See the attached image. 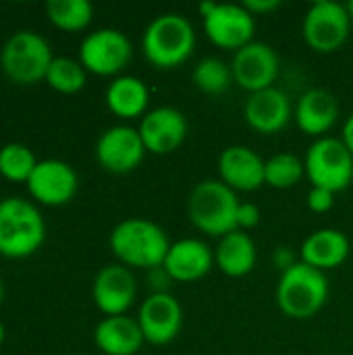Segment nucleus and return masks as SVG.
Here are the masks:
<instances>
[{
  "mask_svg": "<svg viewBox=\"0 0 353 355\" xmlns=\"http://www.w3.org/2000/svg\"><path fill=\"white\" fill-rule=\"evenodd\" d=\"M129 37L114 27H102L87 33L79 46V62L96 75H117L131 60Z\"/></svg>",
  "mask_w": 353,
  "mask_h": 355,
  "instance_id": "1a4fd4ad",
  "label": "nucleus"
},
{
  "mask_svg": "<svg viewBox=\"0 0 353 355\" xmlns=\"http://www.w3.org/2000/svg\"><path fill=\"white\" fill-rule=\"evenodd\" d=\"M237 193L218 179L198 183L187 200V212L193 227L212 237H225L237 231Z\"/></svg>",
  "mask_w": 353,
  "mask_h": 355,
  "instance_id": "7ed1b4c3",
  "label": "nucleus"
},
{
  "mask_svg": "<svg viewBox=\"0 0 353 355\" xmlns=\"http://www.w3.org/2000/svg\"><path fill=\"white\" fill-rule=\"evenodd\" d=\"M85 67L69 56H56L46 73V83L60 94H75L85 85Z\"/></svg>",
  "mask_w": 353,
  "mask_h": 355,
  "instance_id": "bb28decb",
  "label": "nucleus"
},
{
  "mask_svg": "<svg viewBox=\"0 0 353 355\" xmlns=\"http://www.w3.org/2000/svg\"><path fill=\"white\" fill-rule=\"evenodd\" d=\"M35 164H37V160L25 144L10 141L0 148V175L8 181H17V183L25 181L27 183Z\"/></svg>",
  "mask_w": 353,
  "mask_h": 355,
  "instance_id": "cd10ccee",
  "label": "nucleus"
},
{
  "mask_svg": "<svg viewBox=\"0 0 353 355\" xmlns=\"http://www.w3.org/2000/svg\"><path fill=\"white\" fill-rule=\"evenodd\" d=\"M214 264L212 250L200 239H181L171 243V250L164 258V270L173 281L193 283L210 272Z\"/></svg>",
  "mask_w": 353,
  "mask_h": 355,
  "instance_id": "6ab92c4d",
  "label": "nucleus"
},
{
  "mask_svg": "<svg viewBox=\"0 0 353 355\" xmlns=\"http://www.w3.org/2000/svg\"><path fill=\"white\" fill-rule=\"evenodd\" d=\"M171 281H173V279L169 277V272L164 270V266L152 268V272H150V277H148L150 289H154L152 293H169Z\"/></svg>",
  "mask_w": 353,
  "mask_h": 355,
  "instance_id": "2f4dec72",
  "label": "nucleus"
},
{
  "mask_svg": "<svg viewBox=\"0 0 353 355\" xmlns=\"http://www.w3.org/2000/svg\"><path fill=\"white\" fill-rule=\"evenodd\" d=\"M144 146L152 154H171L187 137V119L173 106H160L144 114L139 123Z\"/></svg>",
  "mask_w": 353,
  "mask_h": 355,
  "instance_id": "dca6fc26",
  "label": "nucleus"
},
{
  "mask_svg": "<svg viewBox=\"0 0 353 355\" xmlns=\"http://www.w3.org/2000/svg\"><path fill=\"white\" fill-rule=\"evenodd\" d=\"M260 223V210L256 204L252 202H239L237 208V229L246 231V229H254Z\"/></svg>",
  "mask_w": 353,
  "mask_h": 355,
  "instance_id": "7c9ffc66",
  "label": "nucleus"
},
{
  "mask_svg": "<svg viewBox=\"0 0 353 355\" xmlns=\"http://www.w3.org/2000/svg\"><path fill=\"white\" fill-rule=\"evenodd\" d=\"M352 17L345 4L333 0H316L304 17V37L308 46L320 54L339 50L350 35Z\"/></svg>",
  "mask_w": 353,
  "mask_h": 355,
  "instance_id": "6e6552de",
  "label": "nucleus"
},
{
  "mask_svg": "<svg viewBox=\"0 0 353 355\" xmlns=\"http://www.w3.org/2000/svg\"><path fill=\"white\" fill-rule=\"evenodd\" d=\"M191 79L198 89L214 96V94H223L229 89V85L233 81V71H231V64H227L225 60L208 56L196 64Z\"/></svg>",
  "mask_w": 353,
  "mask_h": 355,
  "instance_id": "c85d7f7f",
  "label": "nucleus"
},
{
  "mask_svg": "<svg viewBox=\"0 0 353 355\" xmlns=\"http://www.w3.org/2000/svg\"><path fill=\"white\" fill-rule=\"evenodd\" d=\"M306 175V164L295 154L283 152L266 160L264 166V183L275 189H291Z\"/></svg>",
  "mask_w": 353,
  "mask_h": 355,
  "instance_id": "a878e982",
  "label": "nucleus"
},
{
  "mask_svg": "<svg viewBox=\"0 0 353 355\" xmlns=\"http://www.w3.org/2000/svg\"><path fill=\"white\" fill-rule=\"evenodd\" d=\"M214 262L227 277H246L256 266V243L246 231H233L221 237L214 252Z\"/></svg>",
  "mask_w": 353,
  "mask_h": 355,
  "instance_id": "5701e85b",
  "label": "nucleus"
},
{
  "mask_svg": "<svg viewBox=\"0 0 353 355\" xmlns=\"http://www.w3.org/2000/svg\"><path fill=\"white\" fill-rule=\"evenodd\" d=\"M345 6H347V10H350V17H352V21H353V0L352 2H347Z\"/></svg>",
  "mask_w": 353,
  "mask_h": 355,
  "instance_id": "c9c22d12",
  "label": "nucleus"
},
{
  "mask_svg": "<svg viewBox=\"0 0 353 355\" xmlns=\"http://www.w3.org/2000/svg\"><path fill=\"white\" fill-rule=\"evenodd\" d=\"M293 116H295L298 127L304 133L320 139L337 123V116H339L337 98L327 89H308L300 98L293 110Z\"/></svg>",
  "mask_w": 353,
  "mask_h": 355,
  "instance_id": "aec40b11",
  "label": "nucleus"
},
{
  "mask_svg": "<svg viewBox=\"0 0 353 355\" xmlns=\"http://www.w3.org/2000/svg\"><path fill=\"white\" fill-rule=\"evenodd\" d=\"M98 349L106 355H135L144 345L139 322L129 316H106L94 331Z\"/></svg>",
  "mask_w": 353,
  "mask_h": 355,
  "instance_id": "412c9836",
  "label": "nucleus"
},
{
  "mask_svg": "<svg viewBox=\"0 0 353 355\" xmlns=\"http://www.w3.org/2000/svg\"><path fill=\"white\" fill-rule=\"evenodd\" d=\"M46 15L56 27L64 31H79L89 25L94 6L87 0H48Z\"/></svg>",
  "mask_w": 353,
  "mask_h": 355,
  "instance_id": "393cba45",
  "label": "nucleus"
},
{
  "mask_svg": "<svg viewBox=\"0 0 353 355\" xmlns=\"http://www.w3.org/2000/svg\"><path fill=\"white\" fill-rule=\"evenodd\" d=\"M79 179L75 168L58 158L37 160L31 177L27 179L29 193L44 206H62L77 193Z\"/></svg>",
  "mask_w": 353,
  "mask_h": 355,
  "instance_id": "f8f14e48",
  "label": "nucleus"
},
{
  "mask_svg": "<svg viewBox=\"0 0 353 355\" xmlns=\"http://www.w3.org/2000/svg\"><path fill=\"white\" fill-rule=\"evenodd\" d=\"M141 48L156 69H175L183 64L196 48L193 25L177 12L158 15L144 31Z\"/></svg>",
  "mask_w": 353,
  "mask_h": 355,
  "instance_id": "20e7f679",
  "label": "nucleus"
},
{
  "mask_svg": "<svg viewBox=\"0 0 353 355\" xmlns=\"http://www.w3.org/2000/svg\"><path fill=\"white\" fill-rule=\"evenodd\" d=\"M231 71L239 87L256 94L273 87L279 75V56L268 44L250 42L235 52L231 60Z\"/></svg>",
  "mask_w": 353,
  "mask_h": 355,
  "instance_id": "ddd939ff",
  "label": "nucleus"
},
{
  "mask_svg": "<svg viewBox=\"0 0 353 355\" xmlns=\"http://www.w3.org/2000/svg\"><path fill=\"white\" fill-rule=\"evenodd\" d=\"M341 141L347 146V150L352 152L353 156V114L345 121V125H343V137H341Z\"/></svg>",
  "mask_w": 353,
  "mask_h": 355,
  "instance_id": "72a5a7b5",
  "label": "nucleus"
},
{
  "mask_svg": "<svg viewBox=\"0 0 353 355\" xmlns=\"http://www.w3.org/2000/svg\"><path fill=\"white\" fill-rule=\"evenodd\" d=\"M350 256V239L337 229H318L302 243V262L318 268L331 270L341 266Z\"/></svg>",
  "mask_w": 353,
  "mask_h": 355,
  "instance_id": "4be33fe9",
  "label": "nucleus"
},
{
  "mask_svg": "<svg viewBox=\"0 0 353 355\" xmlns=\"http://www.w3.org/2000/svg\"><path fill=\"white\" fill-rule=\"evenodd\" d=\"M46 239L40 210L23 198L0 200V254L6 258L31 256Z\"/></svg>",
  "mask_w": 353,
  "mask_h": 355,
  "instance_id": "39448f33",
  "label": "nucleus"
},
{
  "mask_svg": "<svg viewBox=\"0 0 353 355\" xmlns=\"http://www.w3.org/2000/svg\"><path fill=\"white\" fill-rule=\"evenodd\" d=\"M335 204V193L322 187H312L308 193V208L316 214L329 212Z\"/></svg>",
  "mask_w": 353,
  "mask_h": 355,
  "instance_id": "c756f323",
  "label": "nucleus"
},
{
  "mask_svg": "<svg viewBox=\"0 0 353 355\" xmlns=\"http://www.w3.org/2000/svg\"><path fill=\"white\" fill-rule=\"evenodd\" d=\"M52 60L50 44L31 29L15 31L0 50V67L4 75L19 85H31L46 79Z\"/></svg>",
  "mask_w": 353,
  "mask_h": 355,
  "instance_id": "423d86ee",
  "label": "nucleus"
},
{
  "mask_svg": "<svg viewBox=\"0 0 353 355\" xmlns=\"http://www.w3.org/2000/svg\"><path fill=\"white\" fill-rule=\"evenodd\" d=\"M137 322L148 343L166 345L181 333V304L171 293H152L144 300L137 314Z\"/></svg>",
  "mask_w": 353,
  "mask_h": 355,
  "instance_id": "4468645a",
  "label": "nucleus"
},
{
  "mask_svg": "<svg viewBox=\"0 0 353 355\" xmlns=\"http://www.w3.org/2000/svg\"><path fill=\"white\" fill-rule=\"evenodd\" d=\"M243 6L252 12V15H264V12H270L275 8L281 6L279 0H246Z\"/></svg>",
  "mask_w": 353,
  "mask_h": 355,
  "instance_id": "473e14b6",
  "label": "nucleus"
},
{
  "mask_svg": "<svg viewBox=\"0 0 353 355\" xmlns=\"http://www.w3.org/2000/svg\"><path fill=\"white\" fill-rule=\"evenodd\" d=\"M266 162L246 146H229L218 156V175L233 191H256L264 183Z\"/></svg>",
  "mask_w": 353,
  "mask_h": 355,
  "instance_id": "f3484780",
  "label": "nucleus"
},
{
  "mask_svg": "<svg viewBox=\"0 0 353 355\" xmlns=\"http://www.w3.org/2000/svg\"><path fill=\"white\" fill-rule=\"evenodd\" d=\"M304 164L312 187H322L339 193L352 185L353 156L341 139L327 135L316 139L310 146Z\"/></svg>",
  "mask_w": 353,
  "mask_h": 355,
  "instance_id": "0eeeda50",
  "label": "nucleus"
},
{
  "mask_svg": "<svg viewBox=\"0 0 353 355\" xmlns=\"http://www.w3.org/2000/svg\"><path fill=\"white\" fill-rule=\"evenodd\" d=\"M150 92L139 77L121 75L106 89V106L121 119H135L146 112Z\"/></svg>",
  "mask_w": 353,
  "mask_h": 355,
  "instance_id": "b1692460",
  "label": "nucleus"
},
{
  "mask_svg": "<svg viewBox=\"0 0 353 355\" xmlns=\"http://www.w3.org/2000/svg\"><path fill=\"white\" fill-rule=\"evenodd\" d=\"M243 114L252 129L264 135H273L287 127L289 119L293 116V110L287 94L273 85L268 89L250 94Z\"/></svg>",
  "mask_w": 353,
  "mask_h": 355,
  "instance_id": "a211bd4d",
  "label": "nucleus"
},
{
  "mask_svg": "<svg viewBox=\"0 0 353 355\" xmlns=\"http://www.w3.org/2000/svg\"><path fill=\"white\" fill-rule=\"evenodd\" d=\"M144 139L139 135V129H133L129 125H114L106 129L96 144V158L98 164L104 171L123 175L135 171L146 154Z\"/></svg>",
  "mask_w": 353,
  "mask_h": 355,
  "instance_id": "9b49d317",
  "label": "nucleus"
},
{
  "mask_svg": "<svg viewBox=\"0 0 353 355\" xmlns=\"http://www.w3.org/2000/svg\"><path fill=\"white\" fill-rule=\"evenodd\" d=\"M2 297H4V287H2V281H0V304H2Z\"/></svg>",
  "mask_w": 353,
  "mask_h": 355,
  "instance_id": "e433bc0d",
  "label": "nucleus"
},
{
  "mask_svg": "<svg viewBox=\"0 0 353 355\" xmlns=\"http://www.w3.org/2000/svg\"><path fill=\"white\" fill-rule=\"evenodd\" d=\"M110 250L123 266L152 270L164 264L171 243L156 223L146 218H127L112 229Z\"/></svg>",
  "mask_w": 353,
  "mask_h": 355,
  "instance_id": "f257e3e1",
  "label": "nucleus"
},
{
  "mask_svg": "<svg viewBox=\"0 0 353 355\" xmlns=\"http://www.w3.org/2000/svg\"><path fill=\"white\" fill-rule=\"evenodd\" d=\"M204 29L214 46L237 52L254 42L256 19L243 4L214 2V6L204 15Z\"/></svg>",
  "mask_w": 353,
  "mask_h": 355,
  "instance_id": "9d476101",
  "label": "nucleus"
},
{
  "mask_svg": "<svg viewBox=\"0 0 353 355\" xmlns=\"http://www.w3.org/2000/svg\"><path fill=\"white\" fill-rule=\"evenodd\" d=\"M329 300L327 275L306 262H295L281 272L277 285V304L281 312L295 320L316 316Z\"/></svg>",
  "mask_w": 353,
  "mask_h": 355,
  "instance_id": "f03ea898",
  "label": "nucleus"
},
{
  "mask_svg": "<svg viewBox=\"0 0 353 355\" xmlns=\"http://www.w3.org/2000/svg\"><path fill=\"white\" fill-rule=\"evenodd\" d=\"M4 333H6V331H4V324L0 322V345H2V341H4Z\"/></svg>",
  "mask_w": 353,
  "mask_h": 355,
  "instance_id": "f704fd0d",
  "label": "nucleus"
},
{
  "mask_svg": "<svg viewBox=\"0 0 353 355\" xmlns=\"http://www.w3.org/2000/svg\"><path fill=\"white\" fill-rule=\"evenodd\" d=\"M92 295L100 312L106 316H123L133 306L137 295L135 277L123 264H108L98 270Z\"/></svg>",
  "mask_w": 353,
  "mask_h": 355,
  "instance_id": "2eb2a0df",
  "label": "nucleus"
}]
</instances>
